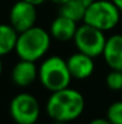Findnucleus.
<instances>
[{
  "mask_svg": "<svg viewBox=\"0 0 122 124\" xmlns=\"http://www.w3.org/2000/svg\"><path fill=\"white\" fill-rule=\"evenodd\" d=\"M47 113L54 122H72L85 108V100L80 92L73 88H64L51 92L47 101Z\"/></svg>",
  "mask_w": 122,
  "mask_h": 124,
  "instance_id": "1",
  "label": "nucleus"
},
{
  "mask_svg": "<svg viewBox=\"0 0 122 124\" xmlns=\"http://www.w3.org/2000/svg\"><path fill=\"white\" fill-rule=\"evenodd\" d=\"M51 36L50 33L41 27H32L18 34L16 53L19 59L37 62L49 51Z\"/></svg>",
  "mask_w": 122,
  "mask_h": 124,
  "instance_id": "2",
  "label": "nucleus"
},
{
  "mask_svg": "<svg viewBox=\"0 0 122 124\" xmlns=\"http://www.w3.org/2000/svg\"><path fill=\"white\" fill-rule=\"evenodd\" d=\"M39 80L49 92H56L70 87L72 75L68 70L67 62L59 55L48 57L39 68Z\"/></svg>",
  "mask_w": 122,
  "mask_h": 124,
  "instance_id": "3",
  "label": "nucleus"
},
{
  "mask_svg": "<svg viewBox=\"0 0 122 124\" xmlns=\"http://www.w3.org/2000/svg\"><path fill=\"white\" fill-rule=\"evenodd\" d=\"M121 18V10L111 0H95L85 11L83 22L102 31L114 29Z\"/></svg>",
  "mask_w": 122,
  "mask_h": 124,
  "instance_id": "4",
  "label": "nucleus"
},
{
  "mask_svg": "<svg viewBox=\"0 0 122 124\" xmlns=\"http://www.w3.org/2000/svg\"><path fill=\"white\" fill-rule=\"evenodd\" d=\"M73 41L79 52L97 58L103 54L107 38L104 36V31L84 23L78 27Z\"/></svg>",
  "mask_w": 122,
  "mask_h": 124,
  "instance_id": "5",
  "label": "nucleus"
},
{
  "mask_svg": "<svg viewBox=\"0 0 122 124\" xmlns=\"http://www.w3.org/2000/svg\"><path fill=\"white\" fill-rule=\"evenodd\" d=\"M39 100L29 94H17L10 102V115L17 124H34L40 117Z\"/></svg>",
  "mask_w": 122,
  "mask_h": 124,
  "instance_id": "6",
  "label": "nucleus"
},
{
  "mask_svg": "<svg viewBox=\"0 0 122 124\" xmlns=\"http://www.w3.org/2000/svg\"><path fill=\"white\" fill-rule=\"evenodd\" d=\"M36 21H37L36 6L25 0L16 1L10 10V24L18 33H23L35 27Z\"/></svg>",
  "mask_w": 122,
  "mask_h": 124,
  "instance_id": "7",
  "label": "nucleus"
},
{
  "mask_svg": "<svg viewBox=\"0 0 122 124\" xmlns=\"http://www.w3.org/2000/svg\"><path fill=\"white\" fill-rule=\"evenodd\" d=\"M66 62L68 70L72 75V78L85 80L93 74L95 70L93 58L85 53H81L78 51L77 53L71 54Z\"/></svg>",
  "mask_w": 122,
  "mask_h": 124,
  "instance_id": "8",
  "label": "nucleus"
},
{
  "mask_svg": "<svg viewBox=\"0 0 122 124\" xmlns=\"http://www.w3.org/2000/svg\"><path fill=\"white\" fill-rule=\"evenodd\" d=\"M11 77L16 85L22 88L29 87L39 77V68L36 66L35 62L20 59L13 66Z\"/></svg>",
  "mask_w": 122,
  "mask_h": 124,
  "instance_id": "9",
  "label": "nucleus"
},
{
  "mask_svg": "<svg viewBox=\"0 0 122 124\" xmlns=\"http://www.w3.org/2000/svg\"><path fill=\"white\" fill-rule=\"evenodd\" d=\"M105 63L113 70L122 71V35L115 34L107 39L103 54Z\"/></svg>",
  "mask_w": 122,
  "mask_h": 124,
  "instance_id": "10",
  "label": "nucleus"
},
{
  "mask_svg": "<svg viewBox=\"0 0 122 124\" xmlns=\"http://www.w3.org/2000/svg\"><path fill=\"white\" fill-rule=\"evenodd\" d=\"M78 29L77 22L59 15L56 18H54V21L50 24V36L59 40V41H70L73 40L76 31Z\"/></svg>",
  "mask_w": 122,
  "mask_h": 124,
  "instance_id": "11",
  "label": "nucleus"
},
{
  "mask_svg": "<svg viewBox=\"0 0 122 124\" xmlns=\"http://www.w3.org/2000/svg\"><path fill=\"white\" fill-rule=\"evenodd\" d=\"M18 31L11 24H0V57L16 49Z\"/></svg>",
  "mask_w": 122,
  "mask_h": 124,
  "instance_id": "12",
  "label": "nucleus"
},
{
  "mask_svg": "<svg viewBox=\"0 0 122 124\" xmlns=\"http://www.w3.org/2000/svg\"><path fill=\"white\" fill-rule=\"evenodd\" d=\"M85 11H86V7L78 0H68L65 4L60 5L59 15L65 16V17L78 23L84 19Z\"/></svg>",
  "mask_w": 122,
  "mask_h": 124,
  "instance_id": "13",
  "label": "nucleus"
},
{
  "mask_svg": "<svg viewBox=\"0 0 122 124\" xmlns=\"http://www.w3.org/2000/svg\"><path fill=\"white\" fill-rule=\"evenodd\" d=\"M107 118L111 124H122V101L113 102L107 110Z\"/></svg>",
  "mask_w": 122,
  "mask_h": 124,
  "instance_id": "14",
  "label": "nucleus"
},
{
  "mask_svg": "<svg viewBox=\"0 0 122 124\" xmlns=\"http://www.w3.org/2000/svg\"><path fill=\"white\" fill-rule=\"evenodd\" d=\"M105 83L109 89L111 90H121L122 89V71L120 70H113L107 75Z\"/></svg>",
  "mask_w": 122,
  "mask_h": 124,
  "instance_id": "15",
  "label": "nucleus"
},
{
  "mask_svg": "<svg viewBox=\"0 0 122 124\" xmlns=\"http://www.w3.org/2000/svg\"><path fill=\"white\" fill-rule=\"evenodd\" d=\"M89 124H111V123L108 121V118H95Z\"/></svg>",
  "mask_w": 122,
  "mask_h": 124,
  "instance_id": "16",
  "label": "nucleus"
},
{
  "mask_svg": "<svg viewBox=\"0 0 122 124\" xmlns=\"http://www.w3.org/2000/svg\"><path fill=\"white\" fill-rule=\"evenodd\" d=\"M25 1H28V2L35 5V6H40V5H42V4H43L44 1H47V0H25Z\"/></svg>",
  "mask_w": 122,
  "mask_h": 124,
  "instance_id": "17",
  "label": "nucleus"
},
{
  "mask_svg": "<svg viewBox=\"0 0 122 124\" xmlns=\"http://www.w3.org/2000/svg\"><path fill=\"white\" fill-rule=\"evenodd\" d=\"M78 1H79V2H81V4H83V5H84V6L87 8V7H89V6H90V5H91L93 1H95V0H78Z\"/></svg>",
  "mask_w": 122,
  "mask_h": 124,
  "instance_id": "18",
  "label": "nucleus"
},
{
  "mask_svg": "<svg viewBox=\"0 0 122 124\" xmlns=\"http://www.w3.org/2000/svg\"><path fill=\"white\" fill-rule=\"evenodd\" d=\"M111 1H113V2H114L120 10H121V12H122V0H111Z\"/></svg>",
  "mask_w": 122,
  "mask_h": 124,
  "instance_id": "19",
  "label": "nucleus"
},
{
  "mask_svg": "<svg viewBox=\"0 0 122 124\" xmlns=\"http://www.w3.org/2000/svg\"><path fill=\"white\" fill-rule=\"evenodd\" d=\"M51 1H53L54 4H58V5L60 6V5L65 4V2H66V1H68V0H51Z\"/></svg>",
  "mask_w": 122,
  "mask_h": 124,
  "instance_id": "20",
  "label": "nucleus"
},
{
  "mask_svg": "<svg viewBox=\"0 0 122 124\" xmlns=\"http://www.w3.org/2000/svg\"><path fill=\"white\" fill-rule=\"evenodd\" d=\"M2 74V62H1V57H0V76Z\"/></svg>",
  "mask_w": 122,
  "mask_h": 124,
  "instance_id": "21",
  "label": "nucleus"
},
{
  "mask_svg": "<svg viewBox=\"0 0 122 124\" xmlns=\"http://www.w3.org/2000/svg\"><path fill=\"white\" fill-rule=\"evenodd\" d=\"M55 124H66L65 122H55Z\"/></svg>",
  "mask_w": 122,
  "mask_h": 124,
  "instance_id": "22",
  "label": "nucleus"
},
{
  "mask_svg": "<svg viewBox=\"0 0 122 124\" xmlns=\"http://www.w3.org/2000/svg\"><path fill=\"white\" fill-rule=\"evenodd\" d=\"M34 124H43V123H39V122H36V123H34Z\"/></svg>",
  "mask_w": 122,
  "mask_h": 124,
  "instance_id": "23",
  "label": "nucleus"
}]
</instances>
